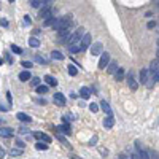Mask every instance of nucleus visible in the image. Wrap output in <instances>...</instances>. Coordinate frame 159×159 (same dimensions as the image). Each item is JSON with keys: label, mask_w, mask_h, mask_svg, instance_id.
<instances>
[{"label": "nucleus", "mask_w": 159, "mask_h": 159, "mask_svg": "<svg viewBox=\"0 0 159 159\" xmlns=\"http://www.w3.org/2000/svg\"><path fill=\"white\" fill-rule=\"evenodd\" d=\"M67 70H69V73H70L72 76H75L76 73H78V69H76L75 65H69V67H67Z\"/></svg>", "instance_id": "29"}, {"label": "nucleus", "mask_w": 159, "mask_h": 159, "mask_svg": "<svg viewBox=\"0 0 159 159\" xmlns=\"http://www.w3.org/2000/svg\"><path fill=\"white\" fill-rule=\"evenodd\" d=\"M49 0H30V5L33 8H40V7H43V5H48Z\"/></svg>", "instance_id": "16"}, {"label": "nucleus", "mask_w": 159, "mask_h": 159, "mask_svg": "<svg viewBox=\"0 0 159 159\" xmlns=\"http://www.w3.org/2000/svg\"><path fill=\"white\" fill-rule=\"evenodd\" d=\"M22 67H26V69L29 70L30 67H32V62H27V61H24V62H22Z\"/></svg>", "instance_id": "37"}, {"label": "nucleus", "mask_w": 159, "mask_h": 159, "mask_svg": "<svg viewBox=\"0 0 159 159\" xmlns=\"http://www.w3.org/2000/svg\"><path fill=\"white\" fill-rule=\"evenodd\" d=\"M58 130H59V132H62V134H65V135H70V134H72V129H70V126H69L67 123L58 126Z\"/></svg>", "instance_id": "14"}, {"label": "nucleus", "mask_w": 159, "mask_h": 159, "mask_svg": "<svg viewBox=\"0 0 159 159\" xmlns=\"http://www.w3.org/2000/svg\"><path fill=\"white\" fill-rule=\"evenodd\" d=\"M91 40H92V37L89 35V33H83V37H81V40H80V48H81V51H84V49H88L89 46H91Z\"/></svg>", "instance_id": "4"}, {"label": "nucleus", "mask_w": 159, "mask_h": 159, "mask_svg": "<svg viewBox=\"0 0 159 159\" xmlns=\"http://www.w3.org/2000/svg\"><path fill=\"white\" fill-rule=\"evenodd\" d=\"M35 61L38 62V64H46V62H48L46 59H45V58H43V56H38V54L35 56Z\"/></svg>", "instance_id": "32"}, {"label": "nucleus", "mask_w": 159, "mask_h": 159, "mask_svg": "<svg viewBox=\"0 0 159 159\" xmlns=\"http://www.w3.org/2000/svg\"><path fill=\"white\" fill-rule=\"evenodd\" d=\"M107 67H108V73H115V70L118 69V62H108Z\"/></svg>", "instance_id": "27"}, {"label": "nucleus", "mask_w": 159, "mask_h": 159, "mask_svg": "<svg viewBox=\"0 0 159 159\" xmlns=\"http://www.w3.org/2000/svg\"><path fill=\"white\" fill-rule=\"evenodd\" d=\"M102 49H104V46H102L100 42L94 43L92 46H91V56H99V54L102 53Z\"/></svg>", "instance_id": "9"}, {"label": "nucleus", "mask_w": 159, "mask_h": 159, "mask_svg": "<svg viewBox=\"0 0 159 159\" xmlns=\"http://www.w3.org/2000/svg\"><path fill=\"white\" fill-rule=\"evenodd\" d=\"M83 33H84V30H83V27H80V29L75 32V33H70V37L67 38V45H75V43H78L80 40H81V37H83Z\"/></svg>", "instance_id": "2"}, {"label": "nucleus", "mask_w": 159, "mask_h": 159, "mask_svg": "<svg viewBox=\"0 0 159 159\" xmlns=\"http://www.w3.org/2000/svg\"><path fill=\"white\" fill-rule=\"evenodd\" d=\"M108 62H110V54L107 53V51H105V53L102 51V53H100V61H99V69H100V70H104Z\"/></svg>", "instance_id": "5"}, {"label": "nucleus", "mask_w": 159, "mask_h": 159, "mask_svg": "<svg viewBox=\"0 0 159 159\" xmlns=\"http://www.w3.org/2000/svg\"><path fill=\"white\" fill-rule=\"evenodd\" d=\"M11 51H13V53H16V54H21V53H22V49H21L19 46H16V45H13V46H11Z\"/></svg>", "instance_id": "35"}, {"label": "nucleus", "mask_w": 159, "mask_h": 159, "mask_svg": "<svg viewBox=\"0 0 159 159\" xmlns=\"http://www.w3.org/2000/svg\"><path fill=\"white\" fill-rule=\"evenodd\" d=\"M0 26L7 27V26H8V21H7V19H2V21H0Z\"/></svg>", "instance_id": "39"}, {"label": "nucleus", "mask_w": 159, "mask_h": 159, "mask_svg": "<svg viewBox=\"0 0 159 159\" xmlns=\"http://www.w3.org/2000/svg\"><path fill=\"white\" fill-rule=\"evenodd\" d=\"M51 58L56 59V61H64V54H62L61 51H53V53H51Z\"/></svg>", "instance_id": "24"}, {"label": "nucleus", "mask_w": 159, "mask_h": 159, "mask_svg": "<svg viewBox=\"0 0 159 159\" xmlns=\"http://www.w3.org/2000/svg\"><path fill=\"white\" fill-rule=\"evenodd\" d=\"M35 148H37V150L45 151V150H48V145H46V143H42V142H38V143L35 145Z\"/></svg>", "instance_id": "30"}, {"label": "nucleus", "mask_w": 159, "mask_h": 159, "mask_svg": "<svg viewBox=\"0 0 159 159\" xmlns=\"http://www.w3.org/2000/svg\"><path fill=\"white\" fill-rule=\"evenodd\" d=\"M30 83H32V86H38V84L42 83V80L40 78H30Z\"/></svg>", "instance_id": "34"}, {"label": "nucleus", "mask_w": 159, "mask_h": 159, "mask_svg": "<svg viewBox=\"0 0 159 159\" xmlns=\"http://www.w3.org/2000/svg\"><path fill=\"white\" fill-rule=\"evenodd\" d=\"M16 118L19 119V121H22V123H30V116L29 115H26V113H18V115H16Z\"/></svg>", "instance_id": "20"}, {"label": "nucleus", "mask_w": 159, "mask_h": 159, "mask_svg": "<svg viewBox=\"0 0 159 159\" xmlns=\"http://www.w3.org/2000/svg\"><path fill=\"white\" fill-rule=\"evenodd\" d=\"M156 26H157V22H156V21H151V22H148V29H154Z\"/></svg>", "instance_id": "38"}, {"label": "nucleus", "mask_w": 159, "mask_h": 159, "mask_svg": "<svg viewBox=\"0 0 159 159\" xmlns=\"http://www.w3.org/2000/svg\"><path fill=\"white\" fill-rule=\"evenodd\" d=\"M35 88H37V92H38L40 95H42V94H46V92H48V86H46V84H42V83H40L38 86H35Z\"/></svg>", "instance_id": "23"}, {"label": "nucleus", "mask_w": 159, "mask_h": 159, "mask_svg": "<svg viewBox=\"0 0 159 159\" xmlns=\"http://www.w3.org/2000/svg\"><path fill=\"white\" fill-rule=\"evenodd\" d=\"M80 95H81L83 99H89L91 97V89L86 88V86H83L81 89H80Z\"/></svg>", "instance_id": "17"}, {"label": "nucleus", "mask_w": 159, "mask_h": 159, "mask_svg": "<svg viewBox=\"0 0 159 159\" xmlns=\"http://www.w3.org/2000/svg\"><path fill=\"white\" fill-rule=\"evenodd\" d=\"M113 126H115V118H113V115H107V118L104 119V127L111 129Z\"/></svg>", "instance_id": "10"}, {"label": "nucleus", "mask_w": 159, "mask_h": 159, "mask_svg": "<svg viewBox=\"0 0 159 159\" xmlns=\"http://www.w3.org/2000/svg\"><path fill=\"white\" fill-rule=\"evenodd\" d=\"M157 65H159V62H157V59H154V61H153L151 62V65H150V72L151 73H157Z\"/></svg>", "instance_id": "25"}, {"label": "nucleus", "mask_w": 159, "mask_h": 159, "mask_svg": "<svg viewBox=\"0 0 159 159\" xmlns=\"http://www.w3.org/2000/svg\"><path fill=\"white\" fill-rule=\"evenodd\" d=\"M70 24H72V16L67 14V16H62V18H56L54 24L51 27L56 30H61V29H65V27H70Z\"/></svg>", "instance_id": "1"}, {"label": "nucleus", "mask_w": 159, "mask_h": 159, "mask_svg": "<svg viewBox=\"0 0 159 159\" xmlns=\"http://www.w3.org/2000/svg\"><path fill=\"white\" fill-rule=\"evenodd\" d=\"M127 84H129V88L132 89V91H137L139 89V83H137V80H135L132 72H129V75H127Z\"/></svg>", "instance_id": "7"}, {"label": "nucleus", "mask_w": 159, "mask_h": 159, "mask_svg": "<svg viewBox=\"0 0 159 159\" xmlns=\"http://www.w3.org/2000/svg\"><path fill=\"white\" fill-rule=\"evenodd\" d=\"M53 100H54V104L56 105H59V107H64L65 105V95L62 94V92H54V97H53Z\"/></svg>", "instance_id": "8"}, {"label": "nucleus", "mask_w": 159, "mask_h": 159, "mask_svg": "<svg viewBox=\"0 0 159 159\" xmlns=\"http://www.w3.org/2000/svg\"><path fill=\"white\" fill-rule=\"evenodd\" d=\"M100 108L104 110V113H107V115H113V111H111V108H110V105H108V102H105V100H102L100 102Z\"/></svg>", "instance_id": "15"}, {"label": "nucleus", "mask_w": 159, "mask_h": 159, "mask_svg": "<svg viewBox=\"0 0 159 159\" xmlns=\"http://www.w3.org/2000/svg\"><path fill=\"white\" fill-rule=\"evenodd\" d=\"M5 154V151H3V148H2V146H0V156H3Z\"/></svg>", "instance_id": "41"}, {"label": "nucleus", "mask_w": 159, "mask_h": 159, "mask_svg": "<svg viewBox=\"0 0 159 159\" xmlns=\"http://www.w3.org/2000/svg\"><path fill=\"white\" fill-rule=\"evenodd\" d=\"M16 146H18V148H24L26 143H24L22 140H16Z\"/></svg>", "instance_id": "36"}, {"label": "nucleus", "mask_w": 159, "mask_h": 159, "mask_svg": "<svg viewBox=\"0 0 159 159\" xmlns=\"http://www.w3.org/2000/svg\"><path fill=\"white\" fill-rule=\"evenodd\" d=\"M10 154L13 156V157H16V156H21V154H22V148H19V150H16V148H14V150H11V153H10Z\"/></svg>", "instance_id": "31"}, {"label": "nucleus", "mask_w": 159, "mask_h": 159, "mask_svg": "<svg viewBox=\"0 0 159 159\" xmlns=\"http://www.w3.org/2000/svg\"><path fill=\"white\" fill-rule=\"evenodd\" d=\"M45 81H46V84H49V86H58V80L54 76H51V75L45 76Z\"/></svg>", "instance_id": "19"}, {"label": "nucleus", "mask_w": 159, "mask_h": 159, "mask_svg": "<svg viewBox=\"0 0 159 159\" xmlns=\"http://www.w3.org/2000/svg\"><path fill=\"white\" fill-rule=\"evenodd\" d=\"M53 14V8L49 7V5H43V7H40V11H38V18L40 19H46L49 16Z\"/></svg>", "instance_id": "3"}, {"label": "nucleus", "mask_w": 159, "mask_h": 159, "mask_svg": "<svg viewBox=\"0 0 159 159\" xmlns=\"http://www.w3.org/2000/svg\"><path fill=\"white\" fill-rule=\"evenodd\" d=\"M115 80H116V81H121V80H124V69L118 67V69L115 70Z\"/></svg>", "instance_id": "18"}, {"label": "nucleus", "mask_w": 159, "mask_h": 159, "mask_svg": "<svg viewBox=\"0 0 159 159\" xmlns=\"http://www.w3.org/2000/svg\"><path fill=\"white\" fill-rule=\"evenodd\" d=\"M29 45H30L32 48H38L40 46V42H38L35 37H32V38H29Z\"/></svg>", "instance_id": "28"}, {"label": "nucleus", "mask_w": 159, "mask_h": 159, "mask_svg": "<svg viewBox=\"0 0 159 159\" xmlns=\"http://www.w3.org/2000/svg\"><path fill=\"white\" fill-rule=\"evenodd\" d=\"M89 110L92 111V113H97V111H99V105H97V104H94V102H92V104L89 105Z\"/></svg>", "instance_id": "33"}, {"label": "nucleus", "mask_w": 159, "mask_h": 159, "mask_svg": "<svg viewBox=\"0 0 159 159\" xmlns=\"http://www.w3.org/2000/svg\"><path fill=\"white\" fill-rule=\"evenodd\" d=\"M0 65H2V59H0Z\"/></svg>", "instance_id": "42"}, {"label": "nucleus", "mask_w": 159, "mask_h": 159, "mask_svg": "<svg viewBox=\"0 0 159 159\" xmlns=\"http://www.w3.org/2000/svg\"><path fill=\"white\" fill-rule=\"evenodd\" d=\"M70 33H72V30H70V27H65V29H61V30H58V37H59V42H67V38L70 37Z\"/></svg>", "instance_id": "6"}, {"label": "nucleus", "mask_w": 159, "mask_h": 159, "mask_svg": "<svg viewBox=\"0 0 159 159\" xmlns=\"http://www.w3.org/2000/svg\"><path fill=\"white\" fill-rule=\"evenodd\" d=\"M43 21H45V22H43V26H45V27H51V26L54 24V21H56V16H53V14H51L49 18L43 19Z\"/></svg>", "instance_id": "22"}, {"label": "nucleus", "mask_w": 159, "mask_h": 159, "mask_svg": "<svg viewBox=\"0 0 159 159\" xmlns=\"http://www.w3.org/2000/svg\"><path fill=\"white\" fill-rule=\"evenodd\" d=\"M8 2H14V0H8Z\"/></svg>", "instance_id": "43"}, {"label": "nucleus", "mask_w": 159, "mask_h": 159, "mask_svg": "<svg viewBox=\"0 0 159 159\" xmlns=\"http://www.w3.org/2000/svg\"><path fill=\"white\" fill-rule=\"evenodd\" d=\"M0 137H3V139L13 137V129H10V127H0Z\"/></svg>", "instance_id": "12"}, {"label": "nucleus", "mask_w": 159, "mask_h": 159, "mask_svg": "<svg viewBox=\"0 0 159 159\" xmlns=\"http://www.w3.org/2000/svg\"><path fill=\"white\" fill-rule=\"evenodd\" d=\"M148 80H150V70L148 69H143V70L140 72V83L148 84Z\"/></svg>", "instance_id": "13"}, {"label": "nucleus", "mask_w": 159, "mask_h": 159, "mask_svg": "<svg viewBox=\"0 0 159 159\" xmlns=\"http://www.w3.org/2000/svg\"><path fill=\"white\" fill-rule=\"evenodd\" d=\"M69 49H70V53H81V48H80V43H75V45H70L69 46Z\"/></svg>", "instance_id": "26"}, {"label": "nucleus", "mask_w": 159, "mask_h": 159, "mask_svg": "<svg viewBox=\"0 0 159 159\" xmlns=\"http://www.w3.org/2000/svg\"><path fill=\"white\" fill-rule=\"evenodd\" d=\"M19 80H21V81H29V80H30V72L29 70L21 72L19 73Z\"/></svg>", "instance_id": "21"}, {"label": "nucleus", "mask_w": 159, "mask_h": 159, "mask_svg": "<svg viewBox=\"0 0 159 159\" xmlns=\"http://www.w3.org/2000/svg\"><path fill=\"white\" fill-rule=\"evenodd\" d=\"M33 137H35L37 140H40V142H45V143H49V142H51L49 135L43 134V132H35V134H33Z\"/></svg>", "instance_id": "11"}, {"label": "nucleus", "mask_w": 159, "mask_h": 159, "mask_svg": "<svg viewBox=\"0 0 159 159\" xmlns=\"http://www.w3.org/2000/svg\"><path fill=\"white\" fill-rule=\"evenodd\" d=\"M19 132H21V134H27V129H26V127H21Z\"/></svg>", "instance_id": "40"}]
</instances>
